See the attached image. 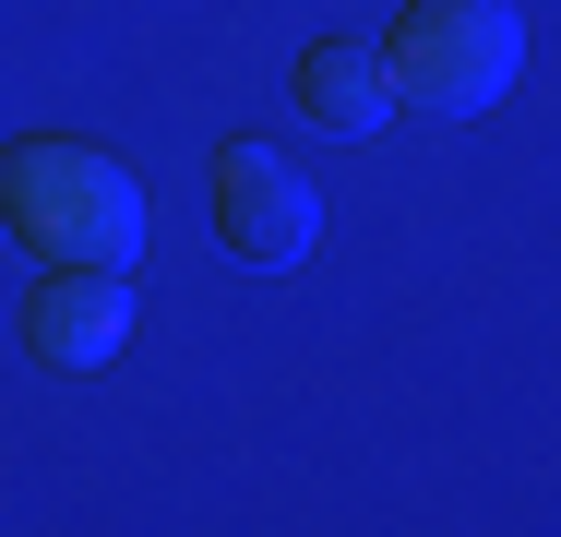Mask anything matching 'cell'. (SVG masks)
<instances>
[{
	"label": "cell",
	"instance_id": "cell-2",
	"mask_svg": "<svg viewBox=\"0 0 561 537\" xmlns=\"http://www.w3.org/2000/svg\"><path fill=\"white\" fill-rule=\"evenodd\" d=\"M382 84L419 119H478V107L514 84V12L502 0H419L382 48Z\"/></svg>",
	"mask_w": 561,
	"mask_h": 537
},
{
	"label": "cell",
	"instance_id": "cell-4",
	"mask_svg": "<svg viewBox=\"0 0 561 537\" xmlns=\"http://www.w3.org/2000/svg\"><path fill=\"white\" fill-rule=\"evenodd\" d=\"M119 334H131V275H96V263H48L36 299H24V346L48 370H96Z\"/></svg>",
	"mask_w": 561,
	"mask_h": 537
},
{
	"label": "cell",
	"instance_id": "cell-1",
	"mask_svg": "<svg viewBox=\"0 0 561 537\" xmlns=\"http://www.w3.org/2000/svg\"><path fill=\"white\" fill-rule=\"evenodd\" d=\"M0 227H12L24 251H48V263L131 275V251H144V192H131V168L96 156V144L24 132V144H0Z\"/></svg>",
	"mask_w": 561,
	"mask_h": 537
},
{
	"label": "cell",
	"instance_id": "cell-3",
	"mask_svg": "<svg viewBox=\"0 0 561 537\" xmlns=\"http://www.w3.org/2000/svg\"><path fill=\"white\" fill-rule=\"evenodd\" d=\"M204 192H216L227 251H251V263H299V251L323 239V204H311L299 156H275L263 132H227V144H216V168H204Z\"/></svg>",
	"mask_w": 561,
	"mask_h": 537
},
{
	"label": "cell",
	"instance_id": "cell-5",
	"mask_svg": "<svg viewBox=\"0 0 561 537\" xmlns=\"http://www.w3.org/2000/svg\"><path fill=\"white\" fill-rule=\"evenodd\" d=\"M299 107H311L323 132H382V119H394L382 48H370V36H323V48L299 60Z\"/></svg>",
	"mask_w": 561,
	"mask_h": 537
}]
</instances>
